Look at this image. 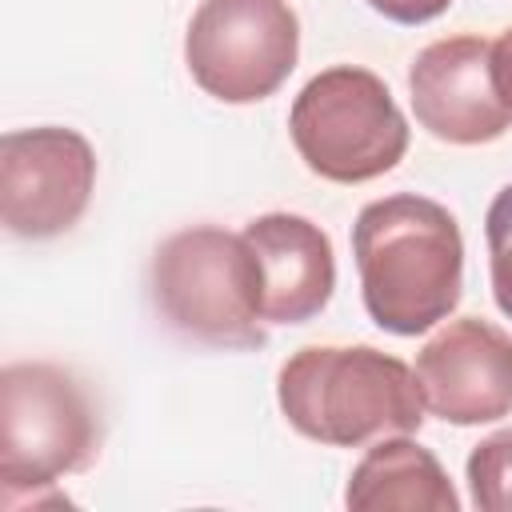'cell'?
<instances>
[{"mask_svg": "<svg viewBox=\"0 0 512 512\" xmlns=\"http://www.w3.org/2000/svg\"><path fill=\"white\" fill-rule=\"evenodd\" d=\"M412 112L444 144H488L512 128V108L492 80V44L444 36L416 52L408 72Z\"/></svg>", "mask_w": 512, "mask_h": 512, "instance_id": "9c48e42d", "label": "cell"}, {"mask_svg": "<svg viewBox=\"0 0 512 512\" xmlns=\"http://www.w3.org/2000/svg\"><path fill=\"white\" fill-rule=\"evenodd\" d=\"M360 296L376 328L420 336L448 320L464 288V236L456 216L416 192L360 208L352 224Z\"/></svg>", "mask_w": 512, "mask_h": 512, "instance_id": "6da1fadb", "label": "cell"}, {"mask_svg": "<svg viewBox=\"0 0 512 512\" xmlns=\"http://www.w3.org/2000/svg\"><path fill=\"white\" fill-rule=\"evenodd\" d=\"M100 452L88 388L60 364L20 360L0 372V500L40 504V488L84 472Z\"/></svg>", "mask_w": 512, "mask_h": 512, "instance_id": "277c9868", "label": "cell"}, {"mask_svg": "<svg viewBox=\"0 0 512 512\" xmlns=\"http://www.w3.org/2000/svg\"><path fill=\"white\" fill-rule=\"evenodd\" d=\"M96 188V152L76 128L40 124L0 136V220L12 236L68 232Z\"/></svg>", "mask_w": 512, "mask_h": 512, "instance_id": "52a82bcc", "label": "cell"}, {"mask_svg": "<svg viewBox=\"0 0 512 512\" xmlns=\"http://www.w3.org/2000/svg\"><path fill=\"white\" fill-rule=\"evenodd\" d=\"M452 0H368L372 12H380L392 24H428L448 12Z\"/></svg>", "mask_w": 512, "mask_h": 512, "instance_id": "5bb4252c", "label": "cell"}, {"mask_svg": "<svg viewBox=\"0 0 512 512\" xmlns=\"http://www.w3.org/2000/svg\"><path fill=\"white\" fill-rule=\"evenodd\" d=\"M276 404L300 436L332 448L412 436L424 424L416 368L372 344H312L292 352L276 376Z\"/></svg>", "mask_w": 512, "mask_h": 512, "instance_id": "7a4b0ae2", "label": "cell"}, {"mask_svg": "<svg viewBox=\"0 0 512 512\" xmlns=\"http://www.w3.org/2000/svg\"><path fill=\"white\" fill-rule=\"evenodd\" d=\"M288 136L308 172L332 184L376 180L408 152L404 112L388 84L360 64L316 72L292 100Z\"/></svg>", "mask_w": 512, "mask_h": 512, "instance_id": "5b68a950", "label": "cell"}, {"mask_svg": "<svg viewBox=\"0 0 512 512\" xmlns=\"http://www.w3.org/2000/svg\"><path fill=\"white\" fill-rule=\"evenodd\" d=\"M260 264V308L268 324H304L324 312L336 288L332 240L296 212H264L244 224Z\"/></svg>", "mask_w": 512, "mask_h": 512, "instance_id": "30bf717a", "label": "cell"}, {"mask_svg": "<svg viewBox=\"0 0 512 512\" xmlns=\"http://www.w3.org/2000/svg\"><path fill=\"white\" fill-rule=\"evenodd\" d=\"M344 504L356 512H460V496L444 464L408 436H380L352 468Z\"/></svg>", "mask_w": 512, "mask_h": 512, "instance_id": "8fae6325", "label": "cell"}, {"mask_svg": "<svg viewBox=\"0 0 512 512\" xmlns=\"http://www.w3.org/2000/svg\"><path fill=\"white\" fill-rule=\"evenodd\" d=\"M300 60V20L288 0H200L184 32L192 80L224 104L272 96Z\"/></svg>", "mask_w": 512, "mask_h": 512, "instance_id": "8992f818", "label": "cell"}, {"mask_svg": "<svg viewBox=\"0 0 512 512\" xmlns=\"http://www.w3.org/2000/svg\"><path fill=\"white\" fill-rule=\"evenodd\" d=\"M464 476L480 512H512V428L484 436L468 452Z\"/></svg>", "mask_w": 512, "mask_h": 512, "instance_id": "7c38bea8", "label": "cell"}, {"mask_svg": "<svg viewBox=\"0 0 512 512\" xmlns=\"http://www.w3.org/2000/svg\"><path fill=\"white\" fill-rule=\"evenodd\" d=\"M484 240H488V276H492L496 308L512 320V184H504L488 204Z\"/></svg>", "mask_w": 512, "mask_h": 512, "instance_id": "4fadbf2b", "label": "cell"}, {"mask_svg": "<svg viewBox=\"0 0 512 512\" xmlns=\"http://www.w3.org/2000/svg\"><path fill=\"white\" fill-rule=\"evenodd\" d=\"M148 292L156 316L184 340L236 352L268 344L260 264L244 232L216 224L172 232L152 252Z\"/></svg>", "mask_w": 512, "mask_h": 512, "instance_id": "3957f363", "label": "cell"}, {"mask_svg": "<svg viewBox=\"0 0 512 512\" xmlns=\"http://www.w3.org/2000/svg\"><path fill=\"white\" fill-rule=\"evenodd\" d=\"M416 384L432 416L492 424L512 412V336L480 316L448 320L416 352Z\"/></svg>", "mask_w": 512, "mask_h": 512, "instance_id": "ba28073f", "label": "cell"}, {"mask_svg": "<svg viewBox=\"0 0 512 512\" xmlns=\"http://www.w3.org/2000/svg\"><path fill=\"white\" fill-rule=\"evenodd\" d=\"M492 80H496L500 100L512 108V28H504L492 40Z\"/></svg>", "mask_w": 512, "mask_h": 512, "instance_id": "9a60e30c", "label": "cell"}]
</instances>
